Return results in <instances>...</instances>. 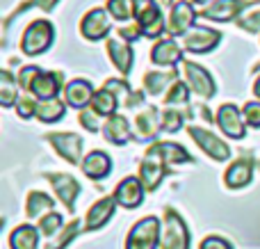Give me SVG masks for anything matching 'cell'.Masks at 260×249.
I'll use <instances>...</instances> for the list:
<instances>
[{
    "label": "cell",
    "instance_id": "cell-18",
    "mask_svg": "<svg viewBox=\"0 0 260 249\" xmlns=\"http://www.w3.org/2000/svg\"><path fill=\"white\" fill-rule=\"evenodd\" d=\"M151 62L155 67L174 69L178 62H183V46L176 44L174 39H160L151 50Z\"/></svg>",
    "mask_w": 260,
    "mask_h": 249
},
{
    "label": "cell",
    "instance_id": "cell-25",
    "mask_svg": "<svg viewBox=\"0 0 260 249\" xmlns=\"http://www.w3.org/2000/svg\"><path fill=\"white\" fill-rule=\"evenodd\" d=\"M12 249H39V229L32 224H21L9 236Z\"/></svg>",
    "mask_w": 260,
    "mask_h": 249
},
{
    "label": "cell",
    "instance_id": "cell-20",
    "mask_svg": "<svg viewBox=\"0 0 260 249\" xmlns=\"http://www.w3.org/2000/svg\"><path fill=\"white\" fill-rule=\"evenodd\" d=\"M135 21H137L139 27H142V35L148 37V39H157V37H160L162 32L167 30L165 16H162V7H160V5H151V7H148L146 12L139 14Z\"/></svg>",
    "mask_w": 260,
    "mask_h": 249
},
{
    "label": "cell",
    "instance_id": "cell-46",
    "mask_svg": "<svg viewBox=\"0 0 260 249\" xmlns=\"http://www.w3.org/2000/svg\"><path fill=\"white\" fill-rule=\"evenodd\" d=\"M253 94H256V99H260V76L256 78V82H253Z\"/></svg>",
    "mask_w": 260,
    "mask_h": 249
},
{
    "label": "cell",
    "instance_id": "cell-33",
    "mask_svg": "<svg viewBox=\"0 0 260 249\" xmlns=\"http://www.w3.org/2000/svg\"><path fill=\"white\" fill-rule=\"evenodd\" d=\"M62 215L55 213V210H50V213H46L44 217H39V233L46 238H53L55 233L62 229Z\"/></svg>",
    "mask_w": 260,
    "mask_h": 249
},
{
    "label": "cell",
    "instance_id": "cell-6",
    "mask_svg": "<svg viewBox=\"0 0 260 249\" xmlns=\"http://www.w3.org/2000/svg\"><path fill=\"white\" fill-rule=\"evenodd\" d=\"M187 133L199 144V149H203V153H208L212 160H217V163H226V160L233 155L231 146L226 144L224 140H219L217 135H212L210 131H203L201 126H189Z\"/></svg>",
    "mask_w": 260,
    "mask_h": 249
},
{
    "label": "cell",
    "instance_id": "cell-27",
    "mask_svg": "<svg viewBox=\"0 0 260 249\" xmlns=\"http://www.w3.org/2000/svg\"><path fill=\"white\" fill-rule=\"evenodd\" d=\"M176 78H178L176 71H167V73L165 71H151V73L144 76V89H146V94L157 96V94H162L169 85H174Z\"/></svg>",
    "mask_w": 260,
    "mask_h": 249
},
{
    "label": "cell",
    "instance_id": "cell-29",
    "mask_svg": "<svg viewBox=\"0 0 260 249\" xmlns=\"http://www.w3.org/2000/svg\"><path fill=\"white\" fill-rule=\"evenodd\" d=\"M64 110H67V108H64V103L59 99L39 101L35 117L39 119V121H44V123H55V121H59V119L64 117Z\"/></svg>",
    "mask_w": 260,
    "mask_h": 249
},
{
    "label": "cell",
    "instance_id": "cell-1",
    "mask_svg": "<svg viewBox=\"0 0 260 249\" xmlns=\"http://www.w3.org/2000/svg\"><path fill=\"white\" fill-rule=\"evenodd\" d=\"M53 39H55L53 23L32 21L30 25L25 27L23 37H21V50L25 55H30V57H35V55L46 53V50L50 48V44H53Z\"/></svg>",
    "mask_w": 260,
    "mask_h": 249
},
{
    "label": "cell",
    "instance_id": "cell-2",
    "mask_svg": "<svg viewBox=\"0 0 260 249\" xmlns=\"http://www.w3.org/2000/svg\"><path fill=\"white\" fill-rule=\"evenodd\" d=\"M162 236L160 220L148 215V217L139 220L133 229H130L126 238V249H157Z\"/></svg>",
    "mask_w": 260,
    "mask_h": 249
},
{
    "label": "cell",
    "instance_id": "cell-42",
    "mask_svg": "<svg viewBox=\"0 0 260 249\" xmlns=\"http://www.w3.org/2000/svg\"><path fill=\"white\" fill-rule=\"evenodd\" d=\"M80 123H82V128L89 131V133H96L101 128L99 114H96L94 110H80Z\"/></svg>",
    "mask_w": 260,
    "mask_h": 249
},
{
    "label": "cell",
    "instance_id": "cell-36",
    "mask_svg": "<svg viewBox=\"0 0 260 249\" xmlns=\"http://www.w3.org/2000/svg\"><path fill=\"white\" fill-rule=\"evenodd\" d=\"M187 85L180 80H176L174 85H171V89L165 94V103L169 105V108H174V105H187Z\"/></svg>",
    "mask_w": 260,
    "mask_h": 249
},
{
    "label": "cell",
    "instance_id": "cell-3",
    "mask_svg": "<svg viewBox=\"0 0 260 249\" xmlns=\"http://www.w3.org/2000/svg\"><path fill=\"white\" fill-rule=\"evenodd\" d=\"M162 249H189V231L174 208H165V224L160 236Z\"/></svg>",
    "mask_w": 260,
    "mask_h": 249
},
{
    "label": "cell",
    "instance_id": "cell-39",
    "mask_svg": "<svg viewBox=\"0 0 260 249\" xmlns=\"http://www.w3.org/2000/svg\"><path fill=\"white\" fill-rule=\"evenodd\" d=\"M37 105H39V101H37V99H32V96H21V99H18V103H16V112H18V117H21V119H30V117H35Z\"/></svg>",
    "mask_w": 260,
    "mask_h": 249
},
{
    "label": "cell",
    "instance_id": "cell-5",
    "mask_svg": "<svg viewBox=\"0 0 260 249\" xmlns=\"http://www.w3.org/2000/svg\"><path fill=\"white\" fill-rule=\"evenodd\" d=\"M183 73L185 80H187V87L201 99H212L217 94V85L212 80V76L201 67V64L192 62V59H183Z\"/></svg>",
    "mask_w": 260,
    "mask_h": 249
},
{
    "label": "cell",
    "instance_id": "cell-40",
    "mask_svg": "<svg viewBox=\"0 0 260 249\" xmlns=\"http://www.w3.org/2000/svg\"><path fill=\"white\" fill-rule=\"evenodd\" d=\"M238 25L242 27V30H247V32H260V9L240 16L238 18Z\"/></svg>",
    "mask_w": 260,
    "mask_h": 249
},
{
    "label": "cell",
    "instance_id": "cell-8",
    "mask_svg": "<svg viewBox=\"0 0 260 249\" xmlns=\"http://www.w3.org/2000/svg\"><path fill=\"white\" fill-rule=\"evenodd\" d=\"M221 41V32L219 30H212V27H201V25H194L189 32L183 35V48L189 50V53H210L212 48H217Z\"/></svg>",
    "mask_w": 260,
    "mask_h": 249
},
{
    "label": "cell",
    "instance_id": "cell-44",
    "mask_svg": "<svg viewBox=\"0 0 260 249\" xmlns=\"http://www.w3.org/2000/svg\"><path fill=\"white\" fill-rule=\"evenodd\" d=\"M119 35H121L123 39H128V44H133V41H137L139 37H142V27H139V23L135 21L133 25L121 27V30H119Z\"/></svg>",
    "mask_w": 260,
    "mask_h": 249
},
{
    "label": "cell",
    "instance_id": "cell-21",
    "mask_svg": "<svg viewBox=\"0 0 260 249\" xmlns=\"http://www.w3.org/2000/svg\"><path fill=\"white\" fill-rule=\"evenodd\" d=\"M82 172H85V176L91 178V181H101V178H105L112 172V160H110V155L103 153V151H91V153H87L85 160H82Z\"/></svg>",
    "mask_w": 260,
    "mask_h": 249
},
{
    "label": "cell",
    "instance_id": "cell-22",
    "mask_svg": "<svg viewBox=\"0 0 260 249\" xmlns=\"http://www.w3.org/2000/svg\"><path fill=\"white\" fill-rule=\"evenodd\" d=\"M135 123H137V133H139V140H155L157 133L162 131V117L157 112V108L148 105L146 110L135 117Z\"/></svg>",
    "mask_w": 260,
    "mask_h": 249
},
{
    "label": "cell",
    "instance_id": "cell-15",
    "mask_svg": "<svg viewBox=\"0 0 260 249\" xmlns=\"http://www.w3.org/2000/svg\"><path fill=\"white\" fill-rule=\"evenodd\" d=\"M253 181V158L251 155H242L238 158L224 174V183L231 190H242Z\"/></svg>",
    "mask_w": 260,
    "mask_h": 249
},
{
    "label": "cell",
    "instance_id": "cell-7",
    "mask_svg": "<svg viewBox=\"0 0 260 249\" xmlns=\"http://www.w3.org/2000/svg\"><path fill=\"white\" fill-rule=\"evenodd\" d=\"M165 174H167L165 158L151 146V149L146 151V158H144L142 165H139V181L144 183L146 192H155L157 185L162 183V178H165Z\"/></svg>",
    "mask_w": 260,
    "mask_h": 249
},
{
    "label": "cell",
    "instance_id": "cell-4",
    "mask_svg": "<svg viewBox=\"0 0 260 249\" xmlns=\"http://www.w3.org/2000/svg\"><path fill=\"white\" fill-rule=\"evenodd\" d=\"M59 155H62L67 163L71 165H82V137L76 135V133H46L44 137Z\"/></svg>",
    "mask_w": 260,
    "mask_h": 249
},
{
    "label": "cell",
    "instance_id": "cell-35",
    "mask_svg": "<svg viewBox=\"0 0 260 249\" xmlns=\"http://www.w3.org/2000/svg\"><path fill=\"white\" fill-rule=\"evenodd\" d=\"M108 12L117 21H130V18H135V9L130 0H108Z\"/></svg>",
    "mask_w": 260,
    "mask_h": 249
},
{
    "label": "cell",
    "instance_id": "cell-16",
    "mask_svg": "<svg viewBox=\"0 0 260 249\" xmlns=\"http://www.w3.org/2000/svg\"><path fill=\"white\" fill-rule=\"evenodd\" d=\"M62 80H64V76L59 71H41L39 76L32 80L27 91H30L32 96H37L39 101L57 99L59 89H62Z\"/></svg>",
    "mask_w": 260,
    "mask_h": 249
},
{
    "label": "cell",
    "instance_id": "cell-38",
    "mask_svg": "<svg viewBox=\"0 0 260 249\" xmlns=\"http://www.w3.org/2000/svg\"><path fill=\"white\" fill-rule=\"evenodd\" d=\"M242 117L247 121V126L260 128V101H249L242 108Z\"/></svg>",
    "mask_w": 260,
    "mask_h": 249
},
{
    "label": "cell",
    "instance_id": "cell-11",
    "mask_svg": "<svg viewBox=\"0 0 260 249\" xmlns=\"http://www.w3.org/2000/svg\"><path fill=\"white\" fill-rule=\"evenodd\" d=\"M217 123H219V131L231 140H242L247 135V131H244L247 121L242 117V110H238V105L233 103H224L217 110Z\"/></svg>",
    "mask_w": 260,
    "mask_h": 249
},
{
    "label": "cell",
    "instance_id": "cell-19",
    "mask_svg": "<svg viewBox=\"0 0 260 249\" xmlns=\"http://www.w3.org/2000/svg\"><path fill=\"white\" fill-rule=\"evenodd\" d=\"M94 87H91L89 80L85 78H76V80H69V85L64 87V99H67V105L76 110H85L87 105L94 99Z\"/></svg>",
    "mask_w": 260,
    "mask_h": 249
},
{
    "label": "cell",
    "instance_id": "cell-45",
    "mask_svg": "<svg viewBox=\"0 0 260 249\" xmlns=\"http://www.w3.org/2000/svg\"><path fill=\"white\" fill-rule=\"evenodd\" d=\"M130 3H133V9H135V18H137L142 12H146L151 5H155L153 0H130Z\"/></svg>",
    "mask_w": 260,
    "mask_h": 249
},
{
    "label": "cell",
    "instance_id": "cell-26",
    "mask_svg": "<svg viewBox=\"0 0 260 249\" xmlns=\"http://www.w3.org/2000/svg\"><path fill=\"white\" fill-rule=\"evenodd\" d=\"M117 108H119V96L114 91H110L108 87L99 89L91 99V110H94L99 117H112L117 114Z\"/></svg>",
    "mask_w": 260,
    "mask_h": 249
},
{
    "label": "cell",
    "instance_id": "cell-24",
    "mask_svg": "<svg viewBox=\"0 0 260 249\" xmlns=\"http://www.w3.org/2000/svg\"><path fill=\"white\" fill-rule=\"evenodd\" d=\"M105 48H108V55H110V59H112V64L117 67V71L128 76V73L133 71V48H130V44L117 41V39H108Z\"/></svg>",
    "mask_w": 260,
    "mask_h": 249
},
{
    "label": "cell",
    "instance_id": "cell-32",
    "mask_svg": "<svg viewBox=\"0 0 260 249\" xmlns=\"http://www.w3.org/2000/svg\"><path fill=\"white\" fill-rule=\"evenodd\" d=\"M55 5H57V0H25V3L21 5V7H18V9H14V12L9 14L7 18H5V25H3V27H5V32L9 30V25H12V21L18 16V14L27 12V9H35V7H37V9H44V12H53V9H55Z\"/></svg>",
    "mask_w": 260,
    "mask_h": 249
},
{
    "label": "cell",
    "instance_id": "cell-23",
    "mask_svg": "<svg viewBox=\"0 0 260 249\" xmlns=\"http://www.w3.org/2000/svg\"><path fill=\"white\" fill-rule=\"evenodd\" d=\"M103 135H105V140L117 146H123L133 140L130 123L123 114H112V117H108V121H105V126H103Z\"/></svg>",
    "mask_w": 260,
    "mask_h": 249
},
{
    "label": "cell",
    "instance_id": "cell-28",
    "mask_svg": "<svg viewBox=\"0 0 260 249\" xmlns=\"http://www.w3.org/2000/svg\"><path fill=\"white\" fill-rule=\"evenodd\" d=\"M55 206L53 197H48L46 192H39V190H32L27 195V204H25V215L30 220L35 217H44V213H50Z\"/></svg>",
    "mask_w": 260,
    "mask_h": 249
},
{
    "label": "cell",
    "instance_id": "cell-9",
    "mask_svg": "<svg viewBox=\"0 0 260 249\" xmlns=\"http://www.w3.org/2000/svg\"><path fill=\"white\" fill-rule=\"evenodd\" d=\"M44 178L53 185L55 195H57V199L64 204V208H67L69 213H73V210H76V197H78V192H80V183H78L71 174L46 172Z\"/></svg>",
    "mask_w": 260,
    "mask_h": 249
},
{
    "label": "cell",
    "instance_id": "cell-34",
    "mask_svg": "<svg viewBox=\"0 0 260 249\" xmlns=\"http://www.w3.org/2000/svg\"><path fill=\"white\" fill-rule=\"evenodd\" d=\"M80 231H82V229H80V220H78V217H73L71 222H69L67 227H64L62 236H59L57 240L53 242V245H50V247H46V249H67V247L73 242V238H76Z\"/></svg>",
    "mask_w": 260,
    "mask_h": 249
},
{
    "label": "cell",
    "instance_id": "cell-43",
    "mask_svg": "<svg viewBox=\"0 0 260 249\" xmlns=\"http://www.w3.org/2000/svg\"><path fill=\"white\" fill-rule=\"evenodd\" d=\"M199 249H233V245H231L229 240H224V238H219V236H208V238L201 240Z\"/></svg>",
    "mask_w": 260,
    "mask_h": 249
},
{
    "label": "cell",
    "instance_id": "cell-13",
    "mask_svg": "<svg viewBox=\"0 0 260 249\" xmlns=\"http://www.w3.org/2000/svg\"><path fill=\"white\" fill-rule=\"evenodd\" d=\"M256 3H251V0H215V3L210 5V7H206L201 12L203 18H208V21H233V18H238L240 14L244 12L247 7H253Z\"/></svg>",
    "mask_w": 260,
    "mask_h": 249
},
{
    "label": "cell",
    "instance_id": "cell-14",
    "mask_svg": "<svg viewBox=\"0 0 260 249\" xmlns=\"http://www.w3.org/2000/svg\"><path fill=\"white\" fill-rule=\"evenodd\" d=\"M144 190H146V188H144V183L139 181V176H126L117 185V190H114L112 197L117 199L119 206L133 210L144 201Z\"/></svg>",
    "mask_w": 260,
    "mask_h": 249
},
{
    "label": "cell",
    "instance_id": "cell-30",
    "mask_svg": "<svg viewBox=\"0 0 260 249\" xmlns=\"http://www.w3.org/2000/svg\"><path fill=\"white\" fill-rule=\"evenodd\" d=\"M18 82L14 80V76L9 73V69H5L0 73V103L3 108H12V105L18 103Z\"/></svg>",
    "mask_w": 260,
    "mask_h": 249
},
{
    "label": "cell",
    "instance_id": "cell-17",
    "mask_svg": "<svg viewBox=\"0 0 260 249\" xmlns=\"http://www.w3.org/2000/svg\"><path fill=\"white\" fill-rule=\"evenodd\" d=\"M114 210H117V199L114 197H103L96 201L85 215V231H99L112 220Z\"/></svg>",
    "mask_w": 260,
    "mask_h": 249
},
{
    "label": "cell",
    "instance_id": "cell-47",
    "mask_svg": "<svg viewBox=\"0 0 260 249\" xmlns=\"http://www.w3.org/2000/svg\"><path fill=\"white\" fill-rule=\"evenodd\" d=\"M194 3H197V5H203V3H208V0H194Z\"/></svg>",
    "mask_w": 260,
    "mask_h": 249
},
{
    "label": "cell",
    "instance_id": "cell-10",
    "mask_svg": "<svg viewBox=\"0 0 260 249\" xmlns=\"http://www.w3.org/2000/svg\"><path fill=\"white\" fill-rule=\"evenodd\" d=\"M80 32L85 39L89 41H101L112 32V23H110V16L103 7L89 9V12L82 16L80 21Z\"/></svg>",
    "mask_w": 260,
    "mask_h": 249
},
{
    "label": "cell",
    "instance_id": "cell-31",
    "mask_svg": "<svg viewBox=\"0 0 260 249\" xmlns=\"http://www.w3.org/2000/svg\"><path fill=\"white\" fill-rule=\"evenodd\" d=\"M153 149L165 158V163H192V155L180 144H174V142H155Z\"/></svg>",
    "mask_w": 260,
    "mask_h": 249
},
{
    "label": "cell",
    "instance_id": "cell-41",
    "mask_svg": "<svg viewBox=\"0 0 260 249\" xmlns=\"http://www.w3.org/2000/svg\"><path fill=\"white\" fill-rule=\"evenodd\" d=\"M41 73V69H37V64H30V67H23L21 71H18V85L23 87V89H30V85H32V80H35L37 76Z\"/></svg>",
    "mask_w": 260,
    "mask_h": 249
},
{
    "label": "cell",
    "instance_id": "cell-37",
    "mask_svg": "<svg viewBox=\"0 0 260 249\" xmlns=\"http://www.w3.org/2000/svg\"><path fill=\"white\" fill-rule=\"evenodd\" d=\"M185 117H187V114H183V110H174V108L165 110V114H162V131H167V133L180 131Z\"/></svg>",
    "mask_w": 260,
    "mask_h": 249
},
{
    "label": "cell",
    "instance_id": "cell-12",
    "mask_svg": "<svg viewBox=\"0 0 260 249\" xmlns=\"http://www.w3.org/2000/svg\"><path fill=\"white\" fill-rule=\"evenodd\" d=\"M197 9L192 7L189 3L185 0H178V3L171 7V14H169V21H167V32L171 37H180L185 32H189L194 27V21H197Z\"/></svg>",
    "mask_w": 260,
    "mask_h": 249
}]
</instances>
